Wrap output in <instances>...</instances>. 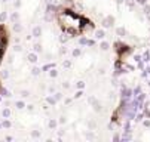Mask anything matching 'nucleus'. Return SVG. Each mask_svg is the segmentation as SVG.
<instances>
[{"label": "nucleus", "instance_id": "nucleus-1", "mask_svg": "<svg viewBox=\"0 0 150 142\" xmlns=\"http://www.w3.org/2000/svg\"><path fill=\"white\" fill-rule=\"evenodd\" d=\"M58 22H59V25L64 31L67 34H71V36L80 34L88 28L86 19H85L80 13H77L74 10H69V9L58 12Z\"/></svg>", "mask_w": 150, "mask_h": 142}, {"label": "nucleus", "instance_id": "nucleus-2", "mask_svg": "<svg viewBox=\"0 0 150 142\" xmlns=\"http://www.w3.org/2000/svg\"><path fill=\"white\" fill-rule=\"evenodd\" d=\"M5 46H6V33L0 27V62H2V58L5 53Z\"/></svg>", "mask_w": 150, "mask_h": 142}, {"label": "nucleus", "instance_id": "nucleus-3", "mask_svg": "<svg viewBox=\"0 0 150 142\" xmlns=\"http://www.w3.org/2000/svg\"><path fill=\"white\" fill-rule=\"evenodd\" d=\"M30 61H31V62H36V55H34V53L30 55Z\"/></svg>", "mask_w": 150, "mask_h": 142}]
</instances>
